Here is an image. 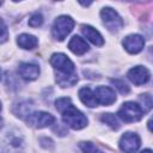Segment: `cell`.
I'll use <instances>...</instances> for the list:
<instances>
[{
  "label": "cell",
  "instance_id": "1",
  "mask_svg": "<svg viewBox=\"0 0 153 153\" xmlns=\"http://www.w3.org/2000/svg\"><path fill=\"white\" fill-rule=\"evenodd\" d=\"M50 65L59 71L56 74V82L61 87H69L76 84L78 76L72 60L62 53H55L50 57Z\"/></svg>",
  "mask_w": 153,
  "mask_h": 153
},
{
  "label": "cell",
  "instance_id": "2",
  "mask_svg": "<svg viewBox=\"0 0 153 153\" xmlns=\"http://www.w3.org/2000/svg\"><path fill=\"white\" fill-rule=\"evenodd\" d=\"M55 106H56L57 111L62 115L63 123L67 124L69 128L79 130L87 126L86 116L73 105L71 98H68V97L59 98L55 102Z\"/></svg>",
  "mask_w": 153,
  "mask_h": 153
},
{
  "label": "cell",
  "instance_id": "3",
  "mask_svg": "<svg viewBox=\"0 0 153 153\" xmlns=\"http://www.w3.org/2000/svg\"><path fill=\"white\" fill-rule=\"evenodd\" d=\"M74 27V20L69 16H60L55 19L53 24V36L57 41H63L67 35L73 30Z\"/></svg>",
  "mask_w": 153,
  "mask_h": 153
},
{
  "label": "cell",
  "instance_id": "4",
  "mask_svg": "<svg viewBox=\"0 0 153 153\" xmlns=\"http://www.w3.org/2000/svg\"><path fill=\"white\" fill-rule=\"evenodd\" d=\"M117 115L122 121L130 123V122L140 121L142 115H143V111L139 104H136L134 102H127V103L122 104Z\"/></svg>",
  "mask_w": 153,
  "mask_h": 153
},
{
  "label": "cell",
  "instance_id": "5",
  "mask_svg": "<svg viewBox=\"0 0 153 153\" xmlns=\"http://www.w3.org/2000/svg\"><path fill=\"white\" fill-rule=\"evenodd\" d=\"M25 121L29 127L41 129V128H45L53 124L55 122V117L51 114L45 112V111H35V112H30L26 116Z\"/></svg>",
  "mask_w": 153,
  "mask_h": 153
},
{
  "label": "cell",
  "instance_id": "6",
  "mask_svg": "<svg viewBox=\"0 0 153 153\" xmlns=\"http://www.w3.org/2000/svg\"><path fill=\"white\" fill-rule=\"evenodd\" d=\"M100 17L104 23V25L108 27L109 31L116 32L122 29L123 26V20L120 17V14L111 7H104L100 11Z\"/></svg>",
  "mask_w": 153,
  "mask_h": 153
},
{
  "label": "cell",
  "instance_id": "7",
  "mask_svg": "<svg viewBox=\"0 0 153 153\" xmlns=\"http://www.w3.org/2000/svg\"><path fill=\"white\" fill-rule=\"evenodd\" d=\"M140 145H141L140 136L137 134L130 133V131L123 134L120 139V142H118L121 151L124 153H135L139 149Z\"/></svg>",
  "mask_w": 153,
  "mask_h": 153
},
{
  "label": "cell",
  "instance_id": "8",
  "mask_svg": "<svg viewBox=\"0 0 153 153\" xmlns=\"http://www.w3.org/2000/svg\"><path fill=\"white\" fill-rule=\"evenodd\" d=\"M124 49L130 53V54H137L140 53L142 49H143V45H145V39L141 35H137V33H133V35H129L127 36L123 42H122Z\"/></svg>",
  "mask_w": 153,
  "mask_h": 153
},
{
  "label": "cell",
  "instance_id": "9",
  "mask_svg": "<svg viewBox=\"0 0 153 153\" xmlns=\"http://www.w3.org/2000/svg\"><path fill=\"white\" fill-rule=\"evenodd\" d=\"M93 93L97 99V103L102 105H111L116 100L115 91L108 86H98L96 87Z\"/></svg>",
  "mask_w": 153,
  "mask_h": 153
},
{
  "label": "cell",
  "instance_id": "10",
  "mask_svg": "<svg viewBox=\"0 0 153 153\" xmlns=\"http://www.w3.org/2000/svg\"><path fill=\"white\" fill-rule=\"evenodd\" d=\"M128 79L135 84V85H143L146 84L148 80H149V76H151V73L149 71L143 67V66H136L134 68H131L128 74H127Z\"/></svg>",
  "mask_w": 153,
  "mask_h": 153
},
{
  "label": "cell",
  "instance_id": "11",
  "mask_svg": "<svg viewBox=\"0 0 153 153\" xmlns=\"http://www.w3.org/2000/svg\"><path fill=\"white\" fill-rule=\"evenodd\" d=\"M18 73L25 80H35L39 75V67L35 63L23 62L18 67Z\"/></svg>",
  "mask_w": 153,
  "mask_h": 153
},
{
  "label": "cell",
  "instance_id": "12",
  "mask_svg": "<svg viewBox=\"0 0 153 153\" xmlns=\"http://www.w3.org/2000/svg\"><path fill=\"white\" fill-rule=\"evenodd\" d=\"M81 31H82L84 36H85L91 43H93L94 45L100 47V45L104 44V38H103V36H102L100 32H99L98 30H96L94 27H92V26H90V25H82V26H81Z\"/></svg>",
  "mask_w": 153,
  "mask_h": 153
},
{
  "label": "cell",
  "instance_id": "13",
  "mask_svg": "<svg viewBox=\"0 0 153 153\" xmlns=\"http://www.w3.org/2000/svg\"><path fill=\"white\" fill-rule=\"evenodd\" d=\"M68 48L75 55H82L88 50V44L86 43V41L84 38H81L79 36H73L68 43Z\"/></svg>",
  "mask_w": 153,
  "mask_h": 153
},
{
  "label": "cell",
  "instance_id": "14",
  "mask_svg": "<svg viewBox=\"0 0 153 153\" xmlns=\"http://www.w3.org/2000/svg\"><path fill=\"white\" fill-rule=\"evenodd\" d=\"M79 98L80 100L88 108H94L98 105L97 99L94 97V93L90 87H82L79 90Z\"/></svg>",
  "mask_w": 153,
  "mask_h": 153
},
{
  "label": "cell",
  "instance_id": "15",
  "mask_svg": "<svg viewBox=\"0 0 153 153\" xmlns=\"http://www.w3.org/2000/svg\"><path fill=\"white\" fill-rule=\"evenodd\" d=\"M17 43L20 48L23 49H33L37 47L38 44V39L32 36V35H29V33H22L18 36L17 38Z\"/></svg>",
  "mask_w": 153,
  "mask_h": 153
},
{
  "label": "cell",
  "instance_id": "16",
  "mask_svg": "<svg viewBox=\"0 0 153 153\" xmlns=\"http://www.w3.org/2000/svg\"><path fill=\"white\" fill-rule=\"evenodd\" d=\"M5 143V153H8V152H12V151H18L22 146H23V139L20 136H14V135H8L6 137V141L4 142Z\"/></svg>",
  "mask_w": 153,
  "mask_h": 153
},
{
  "label": "cell",
  "instance_id": "17",
  "mask_svg": "<svg viewBox=\"0 0 153 153\" xmlns=\"http://www.w3.org/2000/svg\"><path fill=\"white\" fill-rule=\"evenodd\" d=\"M102 122H104L105 124H108L110 128H112L114 130H117L120 128V122L117 120V117L112 114H103L100 116Z\"/></svg>",
  "mask_w": 153,
  "mask_h": 153
},
{
  "label": "cell",
  "instance_id": "18",
  "mask_svg": "<svg viewBox=\"0 0 153 153\" xmlns=\"http://www.w3.org/2000/svg\"><path fill=\"white\" fill-rule=\"evenodd\" d=\"M80 148L84 153H104L102 149H99L96 145H93L92 142L90 141H84V142H80Z\"/></svg>",
  "mask_w": 153,
  "mask_h": 153
},
{
  "label": "cell",
  "instance_id": "19",
  "mask_svg": "<svg viewBox=\"0 0 153 153\" xmlns=\"http://www.w3.org/2000/svg\"><path fill=\"white\" fill-rule=\"evenodd\" d=\"M16 108H18V111H14L16 116L18 117H24V116H27L30 112V108L31 105H29V102H25V103H20L18 105H16Z\"/></svg>",
  "mask_w": 153,
  "mask_h": 153
},
{
  "label": "cell",
  "instance_id": "20",
  "mask_svg": "<svg viewBox=\"0 0 153 153\" xmlns=\"http://www.w3.org/2000/svg\"><path fill=\"white\" fill-rule=\"evenodd\" d=\"M110 81H111V84H114V85L116 86V88H117L122 94H127V93L129 92V86H128L123 80H121V79H111Z\"/></svg>",
  "mask_w": 153,
  "mask_h": 153
},
{
  "label": "cell",
  "instance_id": "21",
  "mask_svg": "<svg viewBox=\"0 0 153 153\" xmlns=\"http://www.w3.org/2000/svg\"><path fill=\"white\" fill-rule=\"evenodd\" d=\"M43 23V17L41 13H33L29 19V25L31 27H38Z\"/></svg>",
  "mask_w": 153,
  "mask_h": 153
},
{
  "label": "cell",
  "instance_id": "22",
  "mask_svg": "<svg viewBox=\"0 0 153 153\" xmlns=\"http://www.w3.org/2000/svg\"><path fill=\"white\" fill-rule=\"evenodd\" d=\"M140 100L143 104V110L142 111H149L151 108H152V97H151V94H148V93L141 94Z\"/></svg>",
  "mask_w": 153,
  "mask_h": 153
},
{
  "label": "cell",
  "instance_id": "23",
  "mask_svg": "<svg viewBox=\"0 0 153 153\" xmlns=\"http://www.w3.org/2000/svg\"><path fill=\"white\" fill-rule=\"evenodd\" d=\"M7 38H8V30H7V26H6V24L4 23V20L0 18V43L6 42Z\"/></svg>",
  "mask_w": 153,
  "mask_h": 153
},
{
  "label": "cell",
  "instance_id": "24",
  "mask_svg": "<svg viewBox=\"0 0 153 153\" xmlns=\"http://www.w3.org/2000/svg\"><path fill=\"white\" fill-rule=\"evenodd\" d=\"M140 153H152V151H151V149H148V148H147V149H143V151H141V152H140Z\"/></svg>",
  "mask_w": 153,
  "mask_h": 153
},
{
  "label": "cell",
  "instance_id": "25",
  "mask_svg": "<svg viewBox=\"0 0 153 153\" xmlns=\"http://www.w3.org/2000/svg\"><path fill=\"white\" fill-rule=\"evenodd\" d=\"M1 127H2V118L0 117V128H1Z\"/></svg>",
  "mask_w": 153,
  "mask_h": 153
},
{
  "label": "cell",
  "instance_id": "26",
  "mask_svg": "<svg viewBox=\"0 0 153 153\" xmlns=\"http://www.w3.org/2000/svg\"><path fill=\"white\" fill-rule=\"evenodd\" d=\"M0 79H1V69H0Z\"/></svg>",
  "mask_w": 153,
  "mask_h": 153
},
{
  "label": "cell",
  "instance_id": "27",
  "mask_svg": "<svg viewBox=\"0 0 153 153\" xmlns=\"http://www.w3.org/2000/svg\"><path fill=\"white\" fill-rule=\"evenodd\" d=\"M0 111H1V103H0Z\"/></svg>",
  "mask_w": 153,
  "mask_h": 153
},
{
  "label": "cell",
  "instance_id": "28",
  "mask_svg": "<svg viewBox=\"0 0 153 153\" xmlns=\"http://www.w3.org/2000/svg\"><path fill=\"white\" fill-rule=\"evenodd\" d=\"M1 4H2V2H1V1H0V5H1Z\"/></svg>",
  "mask_w": 153,
  "mask_h": 153
}]
</instances>
